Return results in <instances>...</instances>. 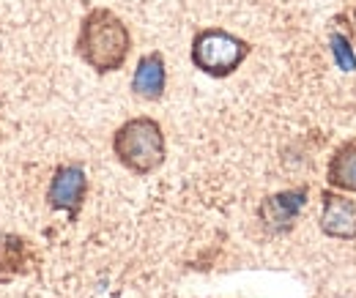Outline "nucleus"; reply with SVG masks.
Masks as SVG:
<instances>
[{"label":"nucleus","mask_w":356,"mask_h":298,"mask_svg":"<svg viewBox=\"0 0 356 298\" xmlns=\"http://www.w3.org/2000/svg\"><path fill=\"white\" fill-rule=\"evenodd\" d=\"M74 52L96 74L121 72L132 52L129 25L113 8L96 6V8L86 11V17L80 19Z\"/></svg>","instance_id":"nucleus-1"},{"label":"nucleus","mask_w":356,"mask_h":298,"mask_svg":"<svg viewBox=\"0 0 356 298\" xmlns=\"http://www.w3.org/2000/svg\"><path fill=\"white\" fill-rule=\"evenodd\" d=\"M113 154L124 170L145 178V175L159 170L168 159L165 129L151 115L129 118L113 134Z\"/></svg>","instance_id":"nucleus-2"},{"label":"nucleus","mask_w":356,"mask_h":298,"mask_svg":"<svg viewBox=\"0 0 356 298\" xmlns=\"http://www.w3.org/2000/svg\"><path fill=\"white\" fill-rule=\"evenodd\" d=\"M250 55H252V44L225 28H200L192 36V47H189L192 66L214 80L236 74Z\"/></svg>","instance_id":"nucleus-3"},{"label":"nucleus","mask_w":356,"mask_h":298,"mask_svg":"<svg viewBox=\"0 0 356 298\" xmlns=\"http://www.w3.org/2000/svg\"><path fill=\"white\" fill-rule=\"evenodd\" d=\"M88 175L80 165H58L47 186V206L52 211L66 213L69 222H77L88 200Z\"/></svg>","instance_id":"nucleus-4"},{"label":"nucleus","mask_w":356,"mask_h":298,"mask_svg":"<svg viewBox=\"0 0 356 298\" xmlns=\"http://www.w3.org/2000/svg\"><path fill=\"white\" fill-rule=\"evenodd\" d=\"M307 194H310L307 186L282 189V192L268 194L266 200L258 206V219L266 227V233H271V235L291 233L293 224H296V219H299V213H302V208L307 206Z\"/></svg>","instance_id":"nucleus-5"},{"label":"nucleus","mask_w":356,"mask_h":298,"mask_svg":"<svg viewBox=\"0 0 356 298\" xmlns=\"http://www.w3.org/2000/svg\"><path fill=\"white\" fill-rule=\"evenodd\" d=\"M321 233L334 241H356V200L346 192H321Z\"/></svg>","instance_id":"nucleus-6"},{"label":"nucleus","mask_w":356,"mask_h":298,"mask_svg":"<svg viewBox=\"0 0 356 298\" xmlns=\"http://www.w3.org/2000/svg\"><path fill=\"white\" fill-rule=\"evenodd\" d=\"M168 90V63L162 52H145L132 74V93L143 101H159Z\"/></svg>","instance_id":"nucleus-7"},{"label":"nucleus","mask_w":356,"mask_h":298,"mask_svg":"<svg viewBox=\"0 0 356 298\" xmlns=\"http://www.w3.org/2000/svg\"><path fill=\"white\" fill-rule=\"evenodd\" d=\"M326 183L334 192L356 194V137L340 142L326 165Z\"/></svg>","instance_id":"nucleus-8"},{"label":"nucleus","mask_w":356,"mask_h":298,"mask_svg":"<svg viewBox=\"0 0 356 298\" xmlns=\"http://www.w3.org/2000/svg\"><path fill=\"white\" fill-rule=\"evenodd\" d=\"M28 257H31V249H28L25 238H19V235H6V238L0 241V271H6V274H19V271L25 268Z\"/></svg>","instance_id":"nucleus-9"},{"label":"nucleus","mask_w":356,"mask_h":298,"mask_svg":"<svg viewBox=\"0 0 356 298\" xmlns=\"http://www.w3.org/2000/svg\"><path fill=\"white\" fill-rule=\"evenodd\" d=\"M329 49H332V58H334L337 69L356 72V52L354 47H351V33L348 31H337V25H332V31H329Z\"/></svg>","instance_id":"nucleus-10"},{"label":"nucleus","mask_w":356,"mask_h":298,"mask_svg":"<svg viewBox=\"0 0 356 298\" xmlns=\"http://www.w3.org/2000/svg\"><path fill=\"white\" fill-rule=\"evenodd\" d=\"M351 33H354V39H356V8H354V14H351Z\"/></svg>","instance_id":"nucleus-11"}]
</instances>
